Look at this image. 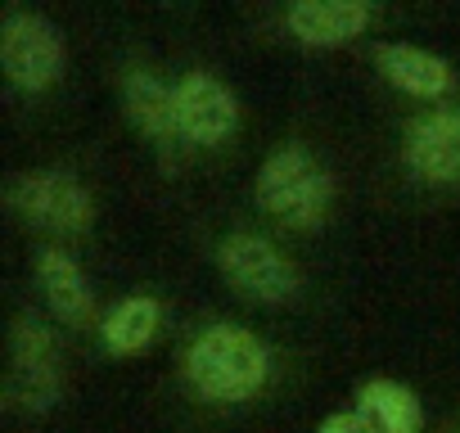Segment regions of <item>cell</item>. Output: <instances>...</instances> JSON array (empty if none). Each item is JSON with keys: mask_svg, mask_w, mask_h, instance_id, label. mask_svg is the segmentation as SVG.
<instances>
[{"mask_svg": "<svg viewBox=\"0 0 460 433\" xmlns=\"http://www.w3.org/2000/svg\"><path fill=\"white\" fill-rule=\"evenodd\" d=\"M370 19H375V10L361 5V0H298L285 14L289 32L307 46H343V41L361 37L370 28Z\"/></svg>", "mask_w": 460, "mask_h": 433, "instance_id": "ba28073f", "label": "cell"}, {"mask_svg": "<svg viewBox=\"0 0 460 433\" xmlns=\"http://www.w3.org/2000/svg\"><path fill=\"white\" fill-rule=\"evenodd\" d=\"M122 100H127V113L140 131L149 136H176V91H167L154 73L136 68L122 86Z\"/></svg>", "mask_w": 460, "mask_h": 433, "instance_id": "5bb4252c", "label": "cell"}, {"mask_svg": "<svg viewBox=\"0 0 460 433\" xmlns=\"http://www.w3.org/2000/svg\"><path fill=\"white\" fill-rule=\"evenodd\" d=\"M172 91H176V131L181 136H190L199 145H217L240 127V100L212 73H190Z\"/></svg>", "mask_w": 460, "mask_h": 433, "instance_id": "52a82bcc", "label": "cell"}, {"mask_svg": "<svg viewBox=\"0 0 460 433\" xmlns=\"http://www.w3.org/2000/svg\"><path fill=\"white\" fill-rule=\"evenodd\" d=\"M316 433H370V424H366L357 411H339V415H330Z\"/></svg>", "mask_w": 460, "mask_h": 433, "instance_id": "9a60e30c", "label": "cell"}, {"mask_svg": "<svg viewBox=\"0 0 460 433\" xmlns=\"http://www.w3.org/2000/svg\"><path fill=\"white\" fill-rule=\"evenodd\" d=\"M384 77L411 95H447L451 91V64L438 59L433 50H420V46H406V41H388L375 50Z\"/></svg>", "mask_w": 460, "mask_h": 433, "instance_id": "30bf717a", "label": "cell"}, {"mask_svg": "<svg viewBox=\"0 0 460 433\" xmlns=\"http://www.w3.org/2000/svg\"><path fill=\"white\" fill-rule=\"evenodd\" d=\"M217 262H221V271H226L230 285L244 289L249 298H262V303H285L298 289L294 262L267 235H253V231L226 235L221 249H217Z\"/></svg>", "mask_w": 460, "mask_h": 433, "instance_id": "277c9868", "label": "cell"}, {"mask_svg": "<svg viewBox=\"0 0 460 433\" xmlns=\"http://www.w3.org/2000/svg\"><path fill=\"white\" fill-rule=\"evenodd\" d=\"M0 64L23 91H46L64 73V37L32 10H5L0 23Z\"/></svg>", "mask_w": 460, "mask_h": 433, "instance_id": "3957f363", "label": "cell"}, {"mask_svg": "<svg viewBox=\"0 0 460 433\" xmlns=\"http://www.w3.org/2000/svg\"><path fill=\"white\" fill-rule=\"evenodd\" d=\"M64 388V375H59V348L50 339L46 325L37 321H19L14 325V366H10V402L23 406V411H46L55 406Z\"/></svg>", "mask_w": 460, "mask_h": 433, "instance_id": "8992f818", "label": "cell"}, {"mask_svg": "<svg viewBox=\"0 0 460 433\" xmlns=\"http://www.w3.org/2000/svg\"><path fill=\"white\" fill-rule=\"evenodd\" d=\"M406 163L429 181H460V113L442 109L411 127Z\"/></svg>", "mask_w": 460, "mask_h": 433, "instance_id": "9c48e42d", "label": "cell"}, {"mask_svg": "<svg viewBox=\"0 0 460 433\" xmlns=\"http://www.w3.org/2000/svg\"><path fill=\"white\" fill-rule=\"evenodd\" d=\"M258 203L289 226H312L330 203V172L303 145H285L258 172Z\"/></svg>", "mask_w": 460, "mask_h": 433, "instance_id": "7a4b0ae2", "label": "cell"}, {"mask_svg": "<svg viewBox=\"0 0 460 433\" xmlns=\"http://www.w3.org/2000/svg\"><path fill=\"white\" fill-rule=\"evenodd\" d=\"M37 280H41L50 307H55L64 321H73V325H77V321H91L95 294H91V285H86V276H82V267H77L73 253H64V249H41V253H37Z\"/></svg>", "mask_w": 460, "mask_h": 433, "instance_id": "8fae6325", "label": "cell"}, {"mask_svg": "<svg viewBox=\"0 0 460 433\" xmlns=\"http://www.w3.org/2000/svg\"><path fill=\"white\" fill-rule=\"evenodd\" d=\"M357 415L370 424V433H420L424 411L420 397L397 379H370L357 388Z\"/></svg>", "mask_w": 460, "mask_h": 433, "instance_id": "7c38bea8", "label": "cell"}, {"mask_svg": "<svg viewBox=\"0 0 460 433\" xmlns=\"http://www.w3.org/2000/svg\"><path fill=\"white\" fill-rule=\"evenodd\" d=\"M158 321H163V307H158L154 298L136 294V298H122V303L104 316L100 339H104V348H109V352L131 357V352H140V348H149V343H154Z\"/></svg>", "mask_w": 460, "mask_h": 433, "instance_id": "4fadbf2b", "label": "cell"}, {"mask_svg": "<svg viewBox=\"0 0 460 433\" xmlns=\"http://www.w3.org/2000/svg\"><path fill=\"white\" fill-rule=\"evenodd\" d=\"M10 199L32 226H46V231H59V235L86 231L91 216H95L86 185L68 172H28V176L14 181Z\"/></svg>", "mask_w": 460, "mask_h": 433, "instance_id": "5b68a950", "label": "cell"}, {"mask_svg": "<svg viewBox=\"0 0 460 433\" xmlns=\"http://www.w3.org/2000/svg\"><path fill=\"white\" fill-rule=\"evenodd\" d=\"M271 375V352L253 330L208 325L185 348V379L212 402H244Z\"/></svg>", "mask_w": 460, "mask_h": 433, "instance_id": "6da1fadb", "label": "cell"}]
</instances>
